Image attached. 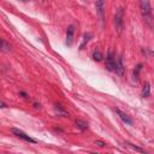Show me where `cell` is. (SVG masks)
I'll list each match as a JSON object with an SVG mask.
<instances>
[{
  "label": "cell",
  "mask_w": 154,
  "mask_h": 154,
  "mask_svg": "<svg viewBox=\"0 0 154 154\" xmlns=\"http://www.w3.org/2000/svg\"><path fill=\"white\" fill-rule=\"evenodd\" d=\"M142 97H148L149 95H150V85H149V83L148 82H146L144 84H143V88H142Z\"/></svg>",
  "instance_id": "9c48e42d"
},
{
  "label": "cell",
  "mask_w": 154,
  "mask_h": 154,
  "mask_svg": "<svg viewBox=\"0 0 154 154\" xmlns=\"http://www.w3.org/2000/svg\"><path fill=\"white\" fill-rule=\"evenodd\" d=\"M142 53L144 55H147V57H154V52L148 49V48H142Z\"/></svg>",
  "instance_id": "e0dca14e"
},
{
  "label": "cell",
  "mask_w": 154,
  "mask_h": 154,
  "mask_svg": "<svg viewBox=\"0 0 154 154\" xmlns=\"http://www.w3.org/2000/svg\"><path fill=\"white\" fill-rule=\"evenodd\" d=\"M95 8H96V14L100 19V22L103 24L105 22V8H106V0H96L95 2Z\"/></svg>",
  "instance_id": "3957f363"
},
{
  "label": "cell",
  "mask_w": 154,
  "mask_h": 154,
  "mask_svg": "<svg viewBox=\"0 0 154 154\" xmlns=\"http://www.w3.org/2000/svg\"><path fill=\"white\" fill-rule=\"evenodd\" d=\"M95 144H97V146H99V147H101V148H102V147H105V143H103V142H101V141H96V142H95Z\"/></svg>",
  "instance_id": "ac0fdd59"
},
{
  "label": "cell",
  "mask_w": 154,
  "mask_h": 154,
  "mask_svg": "<svg viewBox=\"0 0 154 154\" xmlns=\"http://www.w3.org/2000/svg\"><path fill=\"white\" fill-rule=\"evenodd\" d=\"M19 1H22V2H28V1H30V0H19Z\"/></svg>",
  "instance_id": "ffe728a7"
},
{
  "label": "cell",
  "mask_w": 154,
  "mask_h": 154,
  "mask_svg": "<svg viewBox=\"0 0 154 154\" xmlns=\"http://www.w3.org/2000/svg\"><path fill=\"white\" fill-rule=\"evenodd\" d=\"M125 146L130 147L132 150H136V152H140V153H144V149H142V148H140V147H137V146H135V144H132L130 142H125Z\"/></svg>",
  "instance_id": "4fadbf2b"
},
{
  "label": "cell",
  "mask_w": 154,
  "mask_h": 154,
  "mask_svg": "<svg viewBox=\"0 0 154 154\" xmlns=\"http://www.w3.org/2000/svg\"><path fill=\"white\" fill-rule=\"evenodd\" d=\"M1 51L2 52H10L11 51V46L5 40H1Z\"/></svg>",
  "instance_id": "5bb4252c"
},
{
  "label": "cell",
  "mask_w": 154,
  "mask_h": 154,
  "mask_svg": "<svg viewBox=\"0 0 154 154\" xmlns=\"http://www.w3.org/2000/svg\"><path fill=\"white\" fill-rule=\"evenodd\" d=\"M54 109H55V112H57V114H58V116H63V117L67 116V114H66V112L60 107V105H55V106H54Z\"/></svg>",
  "instance_id": "2e32d148"
},
{
  "label": "cell",
  "mask_w": 154,
  "mask_h": 154,
  "mask_svg": "<svg viewBox=\"0 0 154 154\" xmlns=\"http://www.w3.org/2000/svg\"><path fill=\"white\" fill-rule=\"evenodd\" d=\"M116 65H117V60L116 57L113 54V52H108V54L106 55V61H105V66L108 71H116Z\"/></svg>",
  "instance_id": "277c9868"
},
{
  "label": "cell",
  "mask_w": 154,
  "mask_h": 154,
  "mask_svg": "<svg viewBox=\"0 0 154 154\" xmlns=\"http://www.w3.org/2000/svg\"><path fill=\"white\" fill-rule=\"evenodd\" d=\"M73 32H75L73 25H69L67 29H66V45L67 46H72V42H73Z\"/></svg>",
  "instance_id": "52a82bcc"
},
{
  "label": "cell",
  "mask_w": 154,
  "mask_h": 154,
  "mask_svg": "<svg viewBox=\"0 0 154 154\" xmlns=\"http://www.w3.org/2000/svg\"><path fill=\"white\" fill-rule=\"evenodd\" d=\"M140 10H141V14H142V18L144 20V23L149 26H152L153 24V17H152V8H150V5H149V1L148 0H141L140 2Z\"/></svg>",
  "instance_id": "6da1fadb"
},
{
  "label": "cell",
  "mask_w": 154,
  "mask_h": 154,
  "mask_svg": "<svg viewBox=\"0 0 154 154\" xmlns=\"http://www.w3.org/2000/svg\"><path fill=\"white\" fill-rule=\"evenodd\" d=\"M11 131H12V134H13V135H16L18 138H22V140H23V141H25V142L36 143V141H35L34 138H31L29 135H26L24 131H22V130H19V129H16V128H13V129H11Z\"/></svg>",
  "instance_id": "5b68a950"
},
{
  "label": "cell",
  "mask_w": 154,
  "mask_h": 154,
  "mask_svg": "<svg viewBox=\"0 0 154 154\" xmlns=\"http://www.w3.org/2000/svg\"><path fill=\"white\" fill-rule=\"evenodd\" d=\"M113 23H114V28L118 32H122L123 26H124V8L123 7H118L116 13H114V18H113Z\"/></svg>",
  "instance_id": "7a4b0ae2"
},
{
  "label": "cell",
  "mask_w": 154,
  "mask_h": 154,
  "mask_svg": "<svg viewBox=\"0 0 154 154\" xmlns=\"http://www.w3.org/2000/svg\"><path fill=\"white\" fill-rule=\"evenodd\" d=\"M34 106H35V108H40V103H36V102H35Z\"/></svg>",
  "instance_id": "d6986e66"
},
{
  "label": "cell",
  "mask_w": 154,
  "mask_h": 154,
  "mask_svg": "<svg viewBox=\"0 0 154 154\" xmlns=\"http://www.w3.org/2000/svg\"><path fill=\"white\" fill-rule=\"evenodd\" d=\"M91 36H93V35H91L90 32H87V34L83 35V40H82V43L79 45V49H83V48H84V46L89 42V40L91 38Z\"/></svg>",
  "instance_id": "8fae6325"
},
{
  "label": "cell",
  "mask_w": 154,
  "mask_h": 154,
  "mask_svg": "<svg viewBox=\"0 0 154 154\" xmlns=\"http://www.w3.org/2000/svg\"><path fill=\"white\" fill-rule=\"evenodd\" d=\"M116 72H117L119 76H122V75H123V72H124V66H123V60H122V58H118V60H117Z\"/></svg>",
  "instance_id": "ba28073f"
},
{
  "label": "cell",
  "mask_w": 154,
  "mask_h": 154,
  "mask_svg": "<svg viewBox=\"0 0 154 154\" xmlns=\"http://www.w3.org/2000/svg\"><path fill=\"white\" fill-rule=\"evenodd\" d=\"M114 111H116V113L119 116V118H120L125 124H128V125H132V123H134V122H132V119H131V118H130L125 112H123V111H122V109H119V108H114Z\"/></svg>",
  "instance_id": "8992f818"
},
{
  "label": "cell",
  "mask_w": 154,
  "mask_h": 154,
  "mask_svg": "<svg viewBox=\"0 0 154 154\" xmlns=\"http://www.w3.org/2000/svg\"><path fill=\"white\" fill-rule=\"evenodd\" d=\"M142 66H143V64L142 63H140V64H137V66L135 67V70H134V72H132V76H134V79L137 82L138 81V77H140V72H141V70H142Z\"/></svg>",
  "instance_id": "30bf717a"
},
{
  "label": "cell",
  "mask_w": 154,
  "mask_h": 154,
  "mask_svg": "<svg viewBox=\"0 0 154 154\" xmlns=\"http://www.w3.org/2000/svg\"><path fill=\"white\" fill-rule=\"evenodd\" d=\"M91 57H93V60H95V61H100L102 59V54L100 51H94Z\"/></svg>",
  "instance_id": "9a60e30c"
},
{
  "label": "cell",
  "mask_w": 154,
  "mask_h": 154,
  "mask_svg": "<svg viewBox=\"0 0 154 154\" xmlns=\"http://www.w3.org/2000/svg\"><path fill=\"white\" fill-rule=\"evenodd\" d=\"M76 125H77V128H78L81 131H84V130L88 129V123L84 122V120H81V119H77V120H76Z\"/></svg>",
  "instance_id": "7c38bea8"
}]
</instances>
